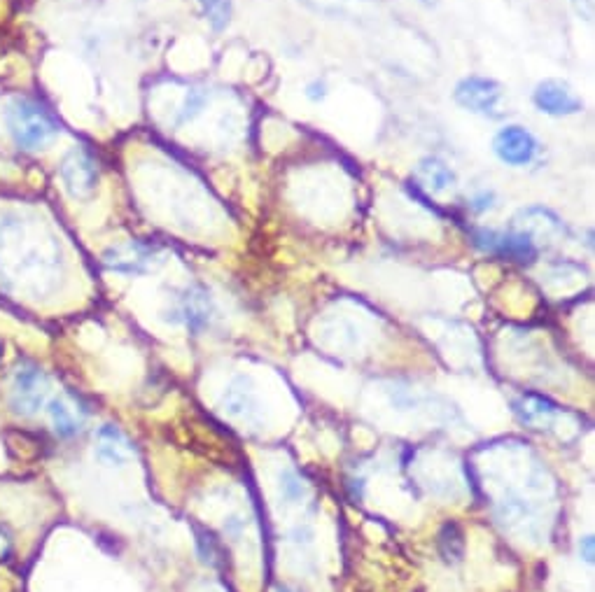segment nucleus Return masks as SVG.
<instances>
[{
    "instance_id": "b1692460",
    "label": "nucleus",
    "mask_w": 595,
    "mask_h": 592,
    "mask_svg": "<svg viewBox=\"0 0 595 592\" xmlns=\"http://www.w3.org/2000/svg\"><path fill=\"white\" fill-rule=\"evenodd\" d=\"M423 3H434V0H423Z\"/></svg>"
},
{
    "instance_id": "5701e85b",
    "label": "nucleus",
    "mask_w": 595,
    "mask_h": 592,
    "mask_svg": "<svg viewBox=\"0 0 595 592\" xmlns=\"http://www.w3.org/2000/svg\"><path fill=\"white\" fill-rule=\"evenodd\" d=\"M579 17L591 19V0H570Z\"/></svg>"
},
{
    "instance_id": "39448f33",
    "label": "nucleus",
    "mask_w": 595,
    "mask_h": 592,
    "mask_svg": "<svg viewBox=\"0 0 595 592\" xmlns=\"http://www.w3.org/2000/svg\"><path fill=\"white\" fill-rule=\"evenodd\" d=\"M472 241L476 248L486 255H495L516 264H532L539 257V245L528 234L521 231H495V229H474Z\"/></svg>"
},
{
    "instance_id": "1a4fd4ad",
    "label": "nucleus",
    "mask_w": 595,
    "mask_h": 592,
    "mask_svg": "<svg viewBox=\"0 0 595 592\" xmlns=\"http://www.w3.org/2000/svg\"><path fill=\"white\" fill-rule=\"evenodd\" d=\"M213 315H215L213 296H210V292L203 285L185 287L171 310V320L178 324H185L192 334L206 331L210 327V322H213Z\"/></svg>"
},
{
    "instance_id": "f8f14e48",
    "label": "nucleus",
    "mask_w": 595,
    "mask_h": 592,
    "mask_svg": "<svg viewBox=\"0 0 595 592\" xmlns=\"http://www.w3.org/2000/svg\"><path fill=\"white\" fill-rule=\"evenodd\" d=\"M136 455L131 441L115 425H103L96 432V457L110 467H124Z\"/></svg>"
},
{
    "instance_id": "9d476101",
    "label": "nucleus",
    "mask_w": 595,
    "mask_h": 592,
    "mask_svg": "<svg viewBox=\"0 0 595 592\" xmlns=\"http://www.w3.org/2000/svg\"><path fill=\"white\" fill-rule=\"evenodd\" d=\"M511 229L528 234L537 245L551 238H560L565 234V224L553 210L544 206H530L521 208L511 220Z\"/></svg>"
},
{
    "instance_id": "f257e3e1",
    "label": "nucleus",
    "mask_w": 595,
    "mask_h": 592,
    "mask_svg": "<svg viewBox=\"0 0 595 592\" xmlns=\"http://www.w3.org/2000/svg\"><path fill=\"white\" fill-rule=\"evenodd\" d=\"M3 122L7 136L24 152L45 150L59 138L61 124L54 112L40 101L28 96L12 98L3 110Z\"/></svg>"
},
{
    "instance_id": "a211bd4d",
    "label": "nucleus",
    "mask_w": 595,
    "mask_h": 592,
    "mask_svg": "<svg viewBox=\"0 0 595 592\" xmlns=\"http://www.w3.org/2000/svg\"><path fill=\"white\" fill-rule=\"evenodd\" d=\"M439 548L446 562H458L465 553V541H462V532L455 525H446L439 534Z\"/></svg>"
},
{
    "instance_id": "6e6552de",
    "label": "nucleus",
    "mask_w": 595,
    "mask_h": 592,
    "mask_svg": "<svg viewBox=\"0 0 595 592\" xmlns=\"http://www.w3.org/2000/svg\"><path fill=\"white\" fill-rule=\"evenodd\" d=\"M532 105L549 117H572L584 110V101L577 96L570 82L546 77L532 91Z\"/></svg>"
},
{
    "instance_id": "4468645a",
    "label": "nucleus",
    "mask_w": 595,
    "mask_h": 592,
    "mask_svg": "<svg viewBox=\"0 0 595 592\" xmlns=\"http://www.w3.org/2000/svg\"><path fill=\"white\" fill-rule=\"evenodd\" d=\"M514 413L523 425L542 427L556 418L558 406L553 401L539 397V394H523L514 401Z\"/></svg>"
},
{
    "instance_id": "ddd939ff",
    "label": "nucleus",
    "mask_w": 595,
    "mask_h": 592,
    "mask_svg": "<svg viewBox=\"0 0 595 592\" xmlns=\"http://www.w3.org/2000/svg\"><path fill=\"white\" fill-rule=\"evenodd\" d=\"M416 178H418V187H423L425 192H430L434 196L451 192V189L458 185V175H455L453 168L439 157L420 159L416 168Z\"/></svg>"
},
{
    "instance_id": "2eb2a0df",
    "label": "nucleus",
    "mask_w": 595,
    "mask_h": 592,
    "mask_svg": "<svg viewBox=\"0 0 595 592\" xmlns=\"http://www.w3.org/2000/svg\"><path fill=\"white\" fill-rule=\"evenodd\" d=\"M222 411L229 415V418H241L250 420L252 415L257 413V399L248 385H245L243 378H236L227 390H224L220 399Z\"/></svg>"
},
{
    "instance_id": "423d86ee",
    "label": "nucleus",
    "mask_w": 595,
    "mask_h": 592,
    "mask_svg": "<svg viewBox=\"0 0 595 592\" xmlns=\"http://www.w3.org/2000/svg\"><path fill=\"white\" fill-rule=\"evenodd\" d=\"M49 397V380L40 366L31 362H24L14 371L12 376V390H10V404L17 415L31 418L47 404Z\"/></svg>"
},
{
    "instance_id": "7ed1b4c3",
    "label": "nucleus",
    "mask_w": 595,
    "mask_h": 592,
    "mask_svg": "<svg viewBox=\"0 0 595 592\" xmlns=\"http://www.w3.org/2000/svg\"><path fill=\"white\" fill-rule=\"evenodd\" d=\"M164 264V250L154 243L126 241L103 252V266L119 276H147Z\"/></svg>"
},
{
    "instance_id": "412c9836",
    "label": "nucleus",
    "mask_w": 595,
    "mask_h": 592,
    "mask_svg": "<svg viewBox=\"0 0 595 592\" xmlns=\"http://www.w3.org/2000/svg\"><path fill=\"white\" fill-rule=\"evenodd\" d=\"M493 203H495L493 192H481V194H476L472 201H469V208H472L474 213H486L488 208H493Z\"/></svg>"
},
{
    "instance_id": "393cba45",
    "label": "nucleus",
    "mask_w": 595,
    "mask_h": 592,
    "mask_svg": "<svg viewBox=\"0 0 595 592\" xmlns=\"http://www.w3.org/2000/svg\"><path fill=\"white\" fill-rule=\"evenodd\" d=\"M0 352H3V345H0Z\"/></svg>"
},
{
    "instance_id": "6ab92c4d",
    "label": "nucleus",
    "mask_w": 595,
    "mask_h": 592,
    "mask_svg": "<svg viewBox=\"0 0 595 592\" xmlns=\"http://www.w3.org/2000/svg\"><path fill=\"white\" fill-rule=\"evenodd\" d=\"M278 488L280 497H283L285 502H299V499L306 495V485L294 471H283V474H280Z\"/></svg>"
},
{
    "instance_id": "aec40b11",
    "label": "nucleus",
    "mask_w": 595,
    "mask_h": 592,
    "mask_svg": "<svg viewBox=\"0 0 595 592\" xmlns=\"http://www.w3.org/2000/svg\"><path fill=\"white\" fill-rule=\"evenodd\" d=\"M577 548H579V558L584 560L586 565H593V560H595V541H593L591 534L581 537Z\"/></svg>"
},
{
    "instance_id": "0eeeda50",
    "label": "nucleus",
    "mask_w": 595,
    "mask_h": 592,
    "mask_svg": "<svg viewBox=\"0 0 595 592\" xmlns=\"http://www.w3.org/2000/svg\"><path fill=\"white\" fill-rule=\"evenodd\" d=\"M539 150H542V145H539L535 133L521 124L502 126L493 138L495 157L511 168L530 166L539 157Z\"/></svg>"
},
{
    "instance_id": "4be33fe9",
    "label": "nucleus",
    "mask_w": 595,
    "mask_h": 592,
    "mask_svg": "<svg viewBox=\"0 0 595 592\" xmlns=\"http://www.w3.org/2000/svg\"><path fill=\"white\" fill-rule=\"evenodd\" d=\"M306 96L311 98V101H315V103L322 101V98L327 96V84H325V82H320V80L311 82V84H308V87H306Z\"/></svg>"
},
{
    "instance_id": "20e7f679",
    "label": "nucleus",
    "mask_w": 595,
    "mask_h": 592,
    "mask_svg": "<svg viewBox=\"0 0 595 592\" xmlns=\"http://www.w3.org/2000/svg\"><path fill=\"white\" fill-rule=\"evenodd\" d=\"M453 101L462 110L472 112V115L497 119L502 117V101H504V87L493 77L483 75H467L455 84Z\"/></svg>"
},
{
    "instance_id": "dca6fc26",
    "label": "nucleus",
    "mask_w": 595,
    "mask_h": 592,
    "mask_svg": "<svg viewBox=\"0 0 595 592\" xmlns=\"http://www.w3.org/2000/svg\"><path fill=\"white\" fill-rule=\"evenodd\" d=\"M201 7L203 19L215 33H222L229 26L231 12H234V0H196Z\"/></svg>"
},
{
    "instance_id": "9b49d317",
    "label": "nucleus",
    "mask_w": 595,
    "mask_h": 592,
    "mask_svg": "<svg viewBox=\"0 0 595 592\" xmlns=\"http://www.w3.org/2000/svg\"><path fill=\"white\" fill-rule=\"evenodd\" d=\"M47 413L49 420H52L54 434L61 436V439H73L75 434H80L84 420H87V408L70 392H63L59 397L49 399Z\"/></svg>"
},
{
    "instance_id": "f3484780",
    "label": "nucleus",
    "mask_w": 595,
    "mask_h": 592,
    "mask_svg": "<svg viewBox=\"0 0 595 592\" xmlns=\"http://www.w3.org/2000/svg\"><path fill=\"white\" fill-rule=\"evenodd\" d=\"M196 551H199L203 565L220 567V562H222V546H220V541L215 539L213 532L199 530V527H196Z\"/></svg>"
},
{
    "instance_id": "f03ea898",
    "label": "nucleus",
    "mask_w": 595,
    "mask_h": 592,
    "mask_svg": "<svg viewBox=\"0 0 595 592\" xmlns=\"http://www.w3.org/2000/svg\"><path fill=\"white\" fill-rule=\"evenodd\" d=\"M59 180L70 199L87 201L96 194L98 182H101V168L94 154L87 147H70L59 161Z\"/></svg>"
}]
</instances>
